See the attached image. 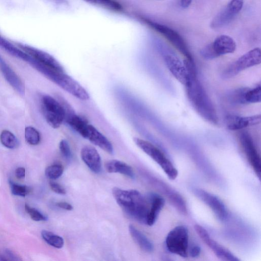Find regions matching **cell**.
Segmentation results:
<instances>
[{"mask_svg":"<svg viewBox=\"0 0 261 261\" xmlns=\"http://www.w3.org/2000/svg\"><path fill=\"white\" fill-rule=\"evenodd\" d=\"M0 141L6 147L15 149L19 145V141L16 136L8 130H4L0 135Z\"/></svg>","mask_w":261,"mask_h":261,"instance_id":"cb8c5ba5","label":"cell"},{"mask_svg":"<svg viewBox=\"0 0 261 261\" xmlns=\"http://www.w3.org/2000/svg\"><path fill=\"white\" fill-rule=\"evenodd\" d=\"M201 248L199 246H194L190 250V254L193 257L198 256L201 253Z\"/></svg>","mask_w":261,"mask_h":261,"instance_id":"e575fe53","label":"cell"},{"mask_svg":"<svg viewBox=\"0 0 261 261\" xmlns=\"http://www.w3.org/2000/svg\"><path fill=\"white\" fill-rule=\"evenodd\" d=\"M260 115L250 117H240L229 116L226 119V125L227 129L231 131L240 130L249 127L260 124Z\"/></svg>","mask_w":261,"mask_h":261,"instance_id":"5bb4252c","label":"cell"},{"mask_svg":"<svg viewBox=\"0 0 261 261\" xmlns=\"http://www.w3.org/2000/svg\"><path fill=\"white\" fill-rule=\"evenodd\" d=\"M164 61L173 76L184 86L187 84L190 76L184 63L179 58L171 54L165 55Z\"/></svg>","mask_w":261,"mask_h":261,"instance_id":"7c38bea8","label":"cell"},{"mask_svg":"<svg viewBox=\"0 0 261 261\" xmlns=\"http://www.w3.org/2000/svg\"><path fill=\"white\" fill-rule=\"evenodd\" d=\"M190 79L186 88V93L197 113L206 121L217 125L218 119L211 101L199 81L197 73L190 74Z\"/></svg>","mask_w":261,"mask_h":261,"instance_id":"7a4b0ae2","label":"cell"},{"mask_svg":"<svg viewBox=\"0 0 261 261\" xmlns=\"http://www.w3.org/2000/svg\"><path fill=\"white\" fill-rule=\"evenodd\" d=\"M50 186L51 190L56 194L60 195H65L66 193L64 188L57 183L51 181L50 182Z\"/></svg>","mask_w":261,"mask_h":261,"instance_id":"d6a6232c","label":"cell"},{"mask_svg":"<svg viewBox=\"0 0 261 261\" xmlns=\"http://www.w3.org/2000/svg\"><path fill=\"white\" fill-rule=\"evenodd\" d=\"M6 252L8 256L11 257L12 259L17 260H20V259L18 258L17 255H16V254L14 253L12 251L9 249H7Z\"/></svg>","mask_w":261,"mask_h":261,"instance_id":"74e56055","label":"cell"},{"mask_svg":"<svg viewBox=\"0 0 261 261\" xmlns=\"http://www.w3.org/2000/svg\"><path fill=\"white\" fill-rule=\"evenodd\" d=\"M56 205L59 208L66 211H71L73 209L72 206L69 203L65 202H58L56 204Z\"/></svg>","mask_w":261,"mask_h":261,"instance_id":"836d02e7","label":"cell"},{"mask_svg":"<svg viewBox=\"0 0 261 261\" xmlns=\"http://www.w3.org/2000/svg\"><path fill=\"white\" fill-rule=\"evenodd\" d=\"M105 169L109 173H119L130 179H135V173L132 168L127 163L117 160L108 161L105 163Z\"/></svg>","mask_w":261,"mask_h":261,"instance_id":"d6986e66","label":"cell"},{"mask_svg":"<svg viewBox=\"0 0 261 261\" xmlns=\"http://www.w3.org/2000/svg\"><path fill=\"white\" fill-rule=\"evenodd\" d=\"M195 193L210 207L219 220L224 221L227 218L228 212L227 208L219 198L201 189H196Z\"/></svg>","mask_w":261,"mask_h":261,"instance_id":"30bf717a","label":"cell"},{"mask_svg":"<svg viewBox=\"0 0 261 261\" xmlns=\"http://www.w3.org/2000/svg\"><path fill=\"white\" fill-rule=\"evenodd\" d=\"M243 92L240 100L242 103L254 104L260 102L261 86L260 85Z\"/></svg>","mask_w":261,"mask_h":261,"instance_id":"603a6c76","label":"cell"},{"mask_svg":"<svg viewBox=\"0 0 261 261\" xmlns=\"http://www.w3.org/2000/svg\"><path fill=\"white\" fill-rule=\"evenodd\" d=\"M189 231L184 226L175 227L170 231L166 239L168 250L183 257H187L189 255Z\"/></svg>","mask_w":261,"mask_h":261,"instance_id":"277c9868","label":"cell"},{"mask_svg":"<svg viewBox=\"0 0 261 261\" xmlns=\"http://www.w3.org/2000/svg\"><path fill=\"white\" fill-rule=\"evenodd\" d=\"M81 157L83 161L93 172L99 173L101 171V157L94 147L91 145L84 146L81 151Z\"/></svg>","mask_w":261,"mask_h":261,"instance_id":"9a60e30c","label":"cell"},{"mask_svg":"<svg viewBox=\"0 0 261 261\" xmlns=\"http://www.w3.org/2000/svg\"><path fill=\"white\" fill-rule=\"evenodd\" d=\"M133 140L142 151L160 166L169 179L174 180L177 178L178 170L160 149L151 142L142 139L134 138Z\"/></svg>","mask_w":261,"mask_h":261,"instance_id":"3957f363","label":"cell"},{"mask_svg":"<svg viewBox=\"0 0 261 261\" xmlns=\"http://www.w3.org/2000/svg\"><path fill=\"white\" fill-rule=\"evenodd\" d=\"M129 230L134 241L142 250L148 253L154 251L153 244L140 231L132 225L129 226Z\"/></svg>","mask_w":261,"mask_h":261,"instance_id":"44dd1931","label":"cell"},{"mask_svg":"<svg viewBox=\"0 0 261 261\" xmlns=\"http://www.w3.org/2000/svg\"><path fill=\"white\" fill-rule=\"evenodd\" d=\"M82 136L109 154H114V148L110 141L93 126L88 124Z\"/></svg>","mask_w":261,"mask_h":261,"instance_id":"4fadbf2b","label":"cell"},{"mask_svg":"<svg viewBox=\"0 0 261 261\" xmlns=\"http://www.w3.org/2000/svg\"><path fill=\"white\" fill-rule=\"evenodd\" d=\"M238 14L229 5L222 10L212 21L210 26L218 29L229 24Z\"/></svg>","mask_w":261,"mask_h":261,"instance_id":"ffe728a7","label":"cell"},{"mask_svg":"<svg viewBox=\"0 0 261 261\" xmlns=\"http://www.w3.org/2000/svg\"><path fill=\"white\" fill-rule=\"evenodd\" d=\"M214 53L216 57H219L234 53L236 49V44L229 36L222 35L217 37L211 43Z\"/></svg>","mask_w":261,"mask_h":261,"instance_id":"2e32d148","label":"cell"},{"mask_svg":"<svg viewBox=\"0 0 261 261\" xmlns=\"http://www.w3.org/2000/svg\"><path fill=\"white\" fill-rule=\"evenodd\" d=\"M12 194L16 196L25 197L29 193V189L26 186L20 185L10 181Z\"/></svg>","mask_w":261,"mask_h":261,"instance_id":"f1b7e54d","label":"cell"},{"mask_svg":"<svg viewBox=\"0 0 261 261\" xmlns=\"http://www.w3.org/2000/svg\"><path fill=\"white\" fill-rule=\"evenodd\" d=\"M143 21L148 26L159 32L180 52L186 58L193 60L189 48L181 36L175 30L163 25L151 21L148 19Z\"/></svg>","mask_w":261,"mask_h":261,"instance_id":"52a82bcc","label":"cell"},{"mask_svg":"<svg viewBox=\"0 0 261 261\" xmlns=\"http://www.w3.org/2000/svg\"><path fill=\"white\" fill-rule=\"evenodd\" d=\"M0 70L8 83L20 95L24 96L25 86L17 73L0 55Z\"/></svg>","mask_w":261,"mask_h":261,"instance_id":"e0dca14e","label":"cell"},{"mask_svg":"<svg viewBox=\"0 0 261 261\" xmlns=\"http://www.w3.org/2000/svg\"><path fill=\"white\" fill-rule=\"evenodd\" d=\"M59 150L62 155L67 159L71 157V152L68 142L65 139H62L59 143Z\"/></svg>","mask_w":261,"mask_h":261,"instance_id":"4dcf8cb0","label":"cell"},{"mask_svg":"<svg viewBox=\"0 0 261 261\" xmlns=\"http://www.w3.org/2000/svg\"><path fill=\"white\" fill-rule=\"evenodd\" d=\"M192 1L193 0H180L181 6L183 8H188L191 6Z\"/></svg>","mask_w":261,"mask_h":261,"instance_id":"8d00e7d4","label":"cell"},{"mask_svg":"<svg viewBox=\"0 0 261 261\" xmlns=\"http://www.w3.org/2000/svg\"><path fill=\"white\" fill-rule=\"evenodd\" d=\"M41 234L43 239L50 245L59 249L63 246L64 242L61 237L46 230H43Z\"/></svg>","mask_w":261,"mask_h":261,"instance_id":"d4e9b609","label":"cell"},{"mask_svg":"<svg viewBox=\"0 0 261 261\" xmlns=\"http://www.w3.org/2000/svg\"><path fill=\"white\" fill-rule=\"evenodd\" d=\"M195 229L202 240L211 248L219 258L224 260H240L230 250L212 239L208 231L202 226L196 225Z\"/></svg>","mask_w":261,"mask_h":261,"instance_id":"ba28073f","label":"cell"},{"mask_svg":"<svg viewBox=\"0 0 261 261\" xmlns=\"http://www.w3.org/2000/svg\"><path fill=\"white\" fill-rule=\"evenodd\" d=\"M18 46L42 64L58 71L65 72V70L61 64L49 53L26 45L18 44Z\"/></svg>","mask_w":261,"mask_h":261,"instance_id":"9c48e42d","label":"cell"},{"mask_svg":"<svg viewBox=\"0 0 261 261\" xmlns=\"http://www.w3.org/2000/svg\"><path fill=\"white\" fill-rule=\"evenodd\" d=\"M64 168L60 164H54L48 167L45 171L47 178L51 180H56L63 174Z\"/></svg>","mask_w":261,"mask_h":261,"instance_id":"83f0119b","label":"cell"},{"mask_svg":"<svg viewBox=\"0 0 261 261\" xmlns=\"http://www.w3.org/2000/svg\"><path fill=\"white\" fill-rule=\"evenodd\" d=\"M25 169L23 167H19L16 170V176L18 179H22L25 177Z\"/></svg>","mask_w":261,"mask_h":261,"instance_id":"d590c367","label":"cell"},{"mask_svg":"<svg viewBox=\"0 0 261 261\" xmlns=\"http://www.w3.org/2000/svg\"><path fill=\"white\" fill-rule=\"evenodd\" d=\"M147 198L150 202V208L147 217L146 224L149 226H152L164 207L165 200L162 197L155 194H149Z\"/></svg>","mask_w":261,"mask_h":261,"instance_id":"ac0fdd59","label":"cell"},{"mask_svg":"<svg viewBox=\"0 0 261 261\" xmlns=\"http://www.w3.org/2000/svg\"><path fill=\"white\" fill-rule=\"evenodd\" d=\"M25 139L27 142L32 145H36L41 141V135L38 131L32 127H28L25 130Z\"/></svg>","mask_w":261,"mask_h":261,"instance_id":"4316f807","label":"cell"},{"mask_svg":"<svg viewBox=\"0 0 261 261\" xmlns=\"http://www.w3.org/2000/svg\"><path fill=\"white\" fill-rule=\"evenodd\" d=\"M0 47L14 56L28 62L30 56L23 50L17 48L13 44L0 35Z\"/></svg>","mask_w":261,"mask_h":261,"instance_id":"7402d4cb","label":"cell"},{"mask_svg":"<svg viewBox=\"0 0 261 261\" xmlns=\"http://www.w3.org/2000/svg\"><path fill=\"white\" fill-rule=\"evenodd\" d=\"M42 108L48 124L54 129L59 128L65 120V111L61 103L45 95L42 99Z\"/></svg>","mask_w":261,"mask_h":261,"instance_id":"5b68a950","label":"cell"},{"mask_svg":"<svg viewBox=\"0 0 261 261\" xmlns=\"http://www.w3.org/2000/svg\"><path fill=\"white\" fill-rule=\"evenodd\" d=\"M25 209L31 219L35 221H46L48 219L47 217L39 211L31 207L27 204L25 205Z\"/></svg>","mask_w":261,"mask_h":261,"instance_id":"f546056e","label":"cell"},{"mask_svg":"<svg viewBox=\"0 0 261 261\" xmlns=\"http://www.w3.org/2000/svg\"><path fill=\"white\" fill-rule=\"evenodd\" d=\"M113 195L126 215L146 224L150 208V202L147 197L136 190H123L117 188L113 189Z\"/></svg>","mask_w":261,"mask_h":261,"instance_id":"6da1fadb","label":"cell"},{"mask_svg":"<svg viewBox=\"0 0 261 261\" xmlns=\"http://www.w3.org/2000/svg\"><path fill=\"white\" fill-rule=\"evenodd\" d=\"M91 4L114 12H120L123 10L122 5L116 0H92Z\"/></svg>","mask_w":261,"mask_h":261,"instance_id":"484cf974","label":"cell"},{"mask_svg":"<svg viewBox=\"0 0 261 261\" xmlns=\"http://www.w3.org/2000/svg\"><path fill=\"white\" fill-rule=\"evenodd\" d=\"M203 57L207 59H213L216 58L213 50L211 44L206 46L201 52Z\"/></svg>","mask_w":261,"mask_h":261,"instance_id":"1f68e13d","label":"cell"},{"mask_svg":"<svg viewBox=\"0 0 261 261\" xmlns=\"http://www.w3.org/2000/svg\"><path fill=\"white\" fill-rule=\"evenodd\" d=\"M260 62V49L255 48L243 55L233 63L224 71L223 76L226 79L234 77L244 70L259 64Z\"/></svg>","mask_w":261,"mask_h":261,"instance_id":"8992f818","label":"cell"},{"mask_svg":"<svg viewBox=\"0 0 261 261\" xmlns=\"http://www.w3.org/2000/svg\"><path fill=\"white\" fill-rule=\"evenodd\" d=\"M240 141L250 164L260 179L261 172L260 158L251 138L248 134L243 133L240 136Z\"/></svg>","mask_w":261,"mask_h":261,"instance_id":"8fae6325","label":"cell"}]
</instances>
